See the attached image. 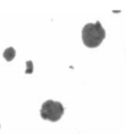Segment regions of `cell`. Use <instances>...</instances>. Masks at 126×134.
I'll use <instances>...</instances> for the list:
<instances>
[{"label": "cell", "mask_w": 126, "mask_h": 134, "mask_svg": "<svg viewBox=\"0 0 126 134\" xmlns=\"http://www.w3.org/2000/svg\"><path fill=\"white\" fill-rule=\"evenodd\" d=\"M105 30L101 26V22L88 23L82 30L83 43L89 48H96L105 38Z\"/></svg>", "instance_id": "cell-1"}, {"label": "cell", "mask_w": 126, "mask_h": 134, "mask_svg": "<svg viewBox=\"0 0 126 134\" xmlns=\"http://www.w3.org/2000/svg\"><path fill=\"white\" fill-rule=\"evenodd\" d=\"M64 114V107L60 102L47 100L41 108V117L44 120L58 121Z\"/></svg>", "instance_id": "cell-2"}, {"label": "cell", "mask_w": 126, "mask_h": 134, "mask_svg": "<svg viewBox=\"0 0 126 134\" xmlns=\"http://www.w3.org/2000/svg\"><path fill=\"white\" fill-rule=\"evenodd\" d=\"M15 56H16V50H15V48L12 47V46L6 48L5 51L3 52V57H4L5 60L8 61V62L12 61L13 59L15 58Z\"/></svg>", "instance_id": "cell-3"}, {"label": "cell", "mask_w": 126, "mask_h": 134, "mask_svg": "<svg viewBox=\"0 0 126 134\" xmlns=\"http://www.w3.org/2000/svg\"><path fill=\"white\" fill-rule=\"evenodd\" d=\"M26 65H27V69H26V74H32L33 71H34V65H33V61L32 60H29L26 62Z\"/></svg>", "instance_id": "cell-4"}]
</instances>
